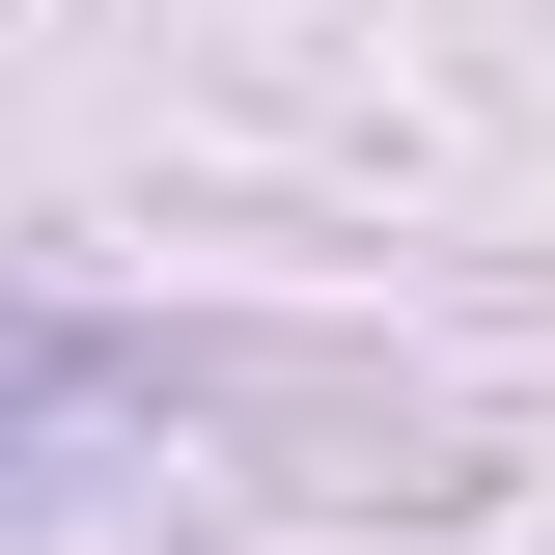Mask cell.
Listing matches in <instances>:
<instances>
[{"label": "cell", "mask_w": 555, "mask_h": 555, "mask_svg": "<svg viewBox=\"0 0 555 555\" xmlns=\"http://www.w3.org/2000/svg\"><path fill=\"white\" fill-rule=\"evenodd\" d=\"M28 444H56V334L0 306V473H28Z\"/></svg>", "instance_id": "cell-1"}]
</instances>
